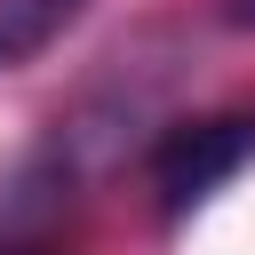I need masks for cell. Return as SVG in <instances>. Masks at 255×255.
I'll return each mask as SVG.
<instances>
[{
  "mask_svg": "<svg viewBox=\"0 0 255 255\" xmlns=\"http://www.w3.org/2000/svg\"><path fill=\"white\" fill-rule=\"evenodd\" d=\"M223 24H239V32H255V0H223Z\"/></svg>",
  "mask_w": 255,
  "mask_h": 255,
  "instance_id": "obj_3",
  "label": "cell"
},
{
  "mask_svg": "<svg viewBox=\"0 0 255 255\" xmlns=\"http://www.w3.org/2000/svg\"><path fill=\"white\" fill-rule=\"evenodd\" d=\"M80 8H88V0H0V72L32 64Z\"/></svg>",
  "mask_w": 255,
  "mask_h": 255,
  "instance_id": "obj_2",
  "label": "cell"
},
{
  "mask_svg": "<svg viewBox=\"0 0 255 255\" xmlns=\"http://www.w3.org/2000/svg\"><path fill=\"white\" fill-rule=\"evenodd\" d=\"M255 159V112H215V120H183L151 143V191H159V215H191L207 207L239 167Z\"/></svg>",
  "mask_w": 255,
  "mask_h": 255,
  "instance_id": "obj_1",
  "label": "cell"
}]
</instances>
